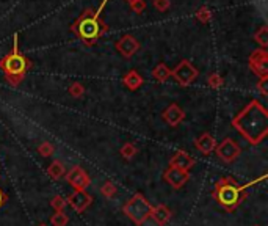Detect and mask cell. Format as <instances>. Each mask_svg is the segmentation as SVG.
Instances as JSON below:
<instances>
[{"instance_id":"1","label":"cell","mask_w":268,"mask_h":226,"mask_svg":"<svg viewBox=\"0 0 268 226\" xmlns=\"http://www.w3.org/2000/svg\"><path fill=\"white\" fill-rule=\"evenodd\" d=\"M232 126L251 145H260L268 134V113L257 101L248 106L232 119Z\"/></svg>"},{"instance_id":"5","label":"cell","mask_w":268,"mask_h":226,"mask_svg":"<svg viewBox=\"0 0 268 226\" xmlns=\"http://www.w3.org/2000/svg\"><path fill=\"white\" fill-rule=\"evenodd\" d=\"M171 76L176 79L177 83H180L182 86H188L190 83H193V80L198 77V69L188 61V60H183L180 61L173 71Z\"/></svg>"},{"instance_id":"29","label":"cell","mask_w":268,"mask_h":226,"mask_svg":"<svg viewBox=\"0 0 268 226\" xmlns=\"http://www.w3.org/2000/svg\"><path fill=\"white\" fill-rule=\"evenodd\" d=\"M144 8H146V4L143 2V0H137V2L132 4V10L135 13H143Z\"/></svg>"},{"instance_id":"14","label":"cell","mask_w":268,"mask_h":226,"mask_svg":"<svg viewBox=\"0 0 268 226\" xmlns=\"http://www.w3.org/2000/svg\"><path fill=\"white\" fill-rule=\"evenodd\" d=\"M171 217H173L171 209L168 206H165V204H159V206L152 207V212H150V218H152L159 226L168 224Z\"/></svg>"},{"instance_id":"11","label":"cell","mask_w":268,"mask_h":226,"mask_svg":"<svg viewBox=\"0 0 268 226\" xmlns=\"http://www.w3.org/2000/svg\"><path fill=\"white\" fill-rule=\"evenodd\" d=\"M249 66L256 73V76H259L260 79L266 77V73H268V55H266V52L265 50H256L249 58Z\"/></svg>"},{"instance_id":"20","label":"cell","mask_w":268,"mask_h":226,"mask_svg":"<svg viewBox=\"0 0 268 226\" xmlns=\"http://www.w3.org/2000/svg\"><path fill=\"white\" fill-rule=\"evenodd\" d=\"M100 193L108 200H113L116 197V193H118V188H116V185L111 181H105L102 184V187H100Z\"/></svg>"},{"instance_id":"9","label":"cell","mask_w":268,"mask_h":226,"mask_svg":"<svg viewBox=\"0 0 268 226\" xmlns=\"http://www.w3.org/2000/svg\"><path fill=\"white\" fill-rule=\"evenodd\" d=\"M163 179L168 182L173 188L179 190L185 185L190 179V175L187 171H182L179 168H174V167H168L163 173Z\"/></svg>"},{"instance_id":"33","label":"cell","mask_w":268,"mask_h":226,"mask_svg":"<svg viewBox=\"0 0 268 226\" xmlns=\"http://www.w3.org/2000/svg\"><path fill=\"white\" fill-rule=\"evenodd\" d=\"M40 226H47V224H44V223H43V224H40Z\"/></svg>"},{"instance_id":"23","label":"cell","mask_w":268,"mask_h":226,"mask_svg":"<svg viewBox=\"0 0 268 226\" xmlns=\"http://www.w3.org/2000/svg\"><path fill=\"white\" fill-rule=\"evenodd\" d=\"M68 223H69V217L64 212H55L50 217V224L52 226H66Z\"/></svg>"},{"instance_id":"10","label":"cell","mask_w":268,"mask_h":226,"mask_svg":"<svg viewBox=\"0 0 268 226\" xmlns=\"http://www.w3.org/2000/svg\"><path fill=\"white\" fill-rule=\"evenodd\" d=\"M68 204L72 207V209L79 214H83L93 203V197L90 193H87L85 190H75L72 195L68 197Z\"/></svg>"},{"instance_id":"26","label":"cell","mask_w":268,"mask_h":226,"mask_svg":"<svg viewBox=\"0 0 268 226\" xmlns=\"http://www.w3.org/2000/svg\"><path fill=\"white\" fill-rule=\"evenodd\" d=\"M209 85L212 86L213 90H218L220 86L223 85V79H221L218 74H212V76L209 77Z\"/></svg>"},{"instance_id":"17","label":"cell","mask_w":268,"mask_h":226,"mask_svg":"<svg viewBox=\"0 0 268 226\" xmlns=\"http://www.w3.org/2000/svg\"><path fill=\"white\" fill-rule=\"evenodd\" d=\"M47 175L50 176V179H54V181H58V179L64 178V175H66L64 164L61 160H54L47 168Z\"/></svg>"},{"instance_id":"30","label":"cell","mask_w":268,"mask_h":226,"mask_svg":"<svg viewBox=\"0 0 268 226\" xmlns=\"http://www.w3.org/2000/svg\"><path fill=\"white\" fill-rule=\"evenodd\" d=\"M266 82H268V79L266 77H262L260 79V82H259V90H260V93L263 94V96H266L268 94V91H266Z\"/></svg>"},{"instance_id":"22","label":"cell","mask_w":268,"mask_h":226,"mask_svg":"<svg viewBox=\"0 0 268 226\" xmlns=\"http://www.w3.org/2000/svg\"><path fill=\"white\" fill-rule=\"evenodd\" d=\"M50 206H52V209L55 212H64V207L68 206V201H66V198L61 195H55L50 200Z\"/></svg>"},{"instance_id":"18","label":"cell","mask_w":268,"mask_h":226,"mask_svg":"<svg viewBox=\"0 0 268 226\" xmlns=\"http://www.w3.org/2000/svg\"><path fill=\"white\" fill-rule=\"evenodd\" d=\"M123 82H124V85L127 86L129 90L135 91V90H138L140 86L143 85V77L137 71H130V73L126 74V77H124Z\"/></svg>"},{"instance_id":"15","label":"cell","mask_w":268,"mask_h":226,"mask_svg":"<svg viewBox=\"0 0 268 226\" xmlns=\"http://www.w3.org/2000/svg\"><path fill=\"white\" fill-rule=\"evenodd\" d=\"M198 151L201 154H204V155H210L213 151H215V146H216V142H215V138L210 135V134H203V135H199L196 138V142H195Z\"/></svg>"},{"instance_id":"32","label":"cell","mask_w":268,"mask_h":226,"mask_svg":"<svg viewBox=\"0 0 268 226\" xmlns=\"http://www.w3.org/2000/svg\"><path fill=\"white\" fill-rule=\"evenodd\" d=\"M127 2H130V5H132L133 2H137V0H127Z\"/></svg>"},{"instance_id":"7","label":"cell","mask_w":268,"mask_h":226,"mask_svg":"<svg viewBox=\"0 0 268 226\" xmlns=\"http://www.w3.org/2000/svg\"><path fill=\"white\" fill-rule=\"evenodd\" d=\"M64 179L68 181L75 190H85L90 185V182H91L90 175L82 167H79V165L72 167L68 173H66Z\"/></svg>"},{"instance_id":"28","label":"cell","mask_w":268,"mask_h":226,"mask_svg":"<svg viewBox=\"0 0 268 226\" xmlns=\"http://www.w3.org/2000/svg\"><path fill=\"white\" fill-rule=\"evenodd\" d=\"M154 5H156V8H157V10L165 11V10H168L170 2H168V0H154Z\"/></svg>"},{"instance_id":"6","label":"cell","mask_w":268,"mask_h":226,"mask_svg":"<svg viewBox=\"0 0 268 226\" xmlns=\"http://www.w3.org/2000/svg\"><path fill=\"white\" fill-rule=\"evenodd\" d=\"M213 152L218 155V159L223 160L224 164H231V162H234L239 157L242 149H240V146L236 142L232 140V138H224L220 145L215 146Z\"/></svg>"},{"instance_id":"12","label":"cell","mask_w":268,"mask_h":226,"mask_svg":"<svg viewBox=\"0 0 268 226\" xmlns=\"http://www.w3.org/2000/svg\"><path fill=\"white\" fill-rule=\"evenodd\" d=\"M170 167H174V168H179L182 171L188 173L195 167V159L185 151H177L170 160Z\"/></svg>"},{"instance_id":"19","label":"cell","mask_w":268,"mask_h":226,"mask_svg":"<svg viewBox=\"0 0 268 226\" xmlns=\"http://www.w3.org/2000/svg\"><path fill=\"white\" fill-rule=\"evenodd\" d=\"M152 77L157 80V82H166L168 80V77H171V69H168V66L160 63L154 68L152 71Z\"/></svg>"},{"instance_id":"25","label":"cell","mask_w":268,"mask_h":226,"mask_svg":"<svg viewBox=\"0 0 268 226\" xmlns=\"http://www.w3.org/2000/svg\"><path fill=\"white\" fill-rule=\"evenodd\" d=\"M266 27H262L257 33H256V41H259L260 43V46L262 47H265L266 44H268V40H266Z\"/></svg>"},{"instance_id":"21","label":"cell","mask_w":268,"mask_h":226,"mask_svg":"<svg viewBox=\"0 0 268 226\" xmlns=\"http://www.w3.org/2000/svg\"><path fill=\"white\" fill-rule=\"evenodd\" d=\"M120 152H121V155H123L126 160H130V159H133L138 154V148L133 145V143H126V145H123V148H121Z\"/></svg>"},{"instance_id":"8","label":"cell","mask_w":268,"mask_h":226,"mask_svg":"<svg viewBox=\"0 0 268 226\" xmlns=\"http://www.w3.org/2000/svg\"><path fill=\"white\" fill-rule=\"evenodd\" d=\"M79 33L85 41H96L100 35V24L94 17H85L79 24Z\"/></svg>"},{"instance_id":"3","label":"cell","mask_w":268,"mask_h":226,"mask_svg":"<svg viewBox=\"0 0 268 226\" xmlns=\"http://www.w3.org/2000/svg\"><path fill=\"white\" fill-rule=\"evenodd\" d=\"M123 212L137 226H143V223L150 218L152 206L143 197V193H135L123 206Z\"/></svg>"},{"instance_id":"2","label":"cell","mask_w":268,"mask_h":226,"mask_svg":"<svg viewBox=\"0 0 268 226\" xmlns=\"http://www.w3.org/2000/svg\"><path fill=\"white\" fill-rule=\"evenodd\" d=\"M212 197L224 211L232 212L248 198V193H246L245 187L240 185L234 178L224 176L218 179V182L215 184Z\"/></svg>"},{"instance_id":"16","label":"cell","mask_w":268,"mask_h":226,"mask_svg":"<svg viewBox=\"0 0 268 226\" xmlns=\"http://www.w3.org/2000/svg\"><path fill=\"white\" fill-rule=\"evenodd\" d=\"M116 49L120 50V54L124 57H132L138 50V41L133 37H124L118 43H116Z\"/></svg>"},{"instance_id":"4","label":"cell","mask_w":268,"mask_h":226,"mask_svg":"<svg viewBox=\"0 0 268 226\" xmlns=\"http://www.w3.org/2000/svg\"><path fill=\"white\" fill-rule=\"evenodd\" d=\"M2 68L7 74V79L11 83L16 85L24 79L27 69H28V60L18 52V44H14V49L11 54L2 60Z\"/></svg>"},{"instance_id":"24","label":"cell","mask_w":268,"mask_h":226,"mask_svg":"<svg viewBox=\"0 0 268 226\" xmlns=\"http://www.w3.org/2000/svg\"><path fill=\"white\" fill-rule=\"evenodd\" d=\"M54 151H55L54 145H52V143H49V142H44L43 145L38 146V152L43 155V157H49V155H52Z\"/></svg>"},{"instance_id":"27","label":"cell","mask_w":268,"mask_h":226,"mask_svg":"<svg viewBox=\"0 0 268 226\" xmlns=\"http://www.w3.org/2000/svg\"><path fill=\"white\" fill-rule=\"evenodd\" d=\"M83 91H85V90H83V85H80V83H72L71 88H69V93L74 98H80L83 94Z\"/></svg>"},{"instance_id":"13","label":"cell","mask_w":268,"mask_h":226,"mask_svg":"<svg viewBox=\"0 0 268 226\" xmlns=\"http://www.w3.org/2000/svg\"><path fill=\"white\" fill-rule=\"evenodd\" d=\"M162 116H163L165 123H168L173 127L179 126L182 121L185 119V113H183V110L177 106V104H171V106L163 112Z\"/></svg>"},{"instance_id":"31","label":"cell","mask_w":268,"mask_h":226,"mask_svg":"<svg viewBox=\"0 0 268 226\" xmlns=\"http://www.w3.org/2000/svg\"><path fill=\"white\" fill-rule=\"evenodd\" d=\"M7 200H8V197L2 192V190H0V207H2L7 203Z\"/></svg>"}]
</instances>
